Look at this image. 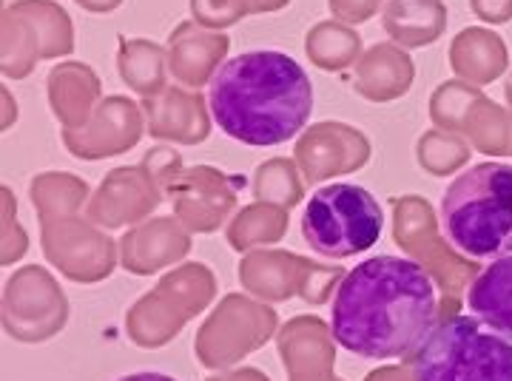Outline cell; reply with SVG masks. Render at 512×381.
<instances>
[{
	"instance_id": "3957f363",
	"label": "cell",
	"mask_w": 512,
	"mask_h": 381,
	"mask_svg": "<svg viewBox=\"0 0 512 381\" xmlns=\"http://www.w3.org/2000/svg\"><path fill=\"white\" fill-rule=\"evenodd\" d=\"M441 231L467 259L512 254V165L478 163L461 171L441 197Z\"/></svg>"
},
{
	"instance_id": "5b68a950",
	"label": "cell",
	"mask_w": 512,
	"mask_h": 381,
	"mask_svg": "<svg viewBox=\"0 0 512 381\" xmlns=\"http://www.w3.org/2000/svg\"><path fill=\"white\" fill-rule=\"evenodd\" d=\"M384 228L379 200L353 182L322 185L302 211V236L313 254L348 259L370 251Z\"/></svg>"
},
{
	"instance_id": "52a82bcc",
	"label": "cell",
	"mask_w": 512,
	"mask_h": 381,
	"mask_svg": "<svg viewBox=\"0 0 512 381\" xmlns=\"http://www.w3.org/2000/svg\"><path fill=\"white\" fill-rule=\"evenodd\" d=\"M447 12L441 0H390L384 9V32L407 46H427L441 35Z\"/></svg>"
},
{
	"instance_id": "277c9868",
	"label": "cell",
	"mask_w": 512,
	"mask_h": 381,
	"mask_svg": "<svg viewBox=\"0 0 512 381\" xmlns=\"http://www.w3.org/2000/svg\"><path fill=\"white\" fill-rule=\"evenodd\" d=\"M419 381H512V342L478 316H450L419 350Z\"/></svg>"
},
{
	"instance_id": "7a4b0ae2",
	"label": "cell",
	"mask_w": 512,
	"mask_h": 381,
	"mask_svg": "<svg viewBox=\"0 0 512 381\" xmlns=\"http://www.w3.org/2000/svg\"><path fill=\"white\" fill-rule=\"evenodd\" d=\"M208 106L214 123L242 146H282L311 120V77L285 52H242L211 77Z\"/></svg>"
},
{
	"instance_id": "9c48e42d",
	"label": "cell",
	"mask_w": 512,
	"mask_h": 381,
	"mask_svg": "<svg viewBox=\"0 0 512 381\" xmlns=\"http://www.w3.org/2000/svg\"><path fill=\"white\" fill-rule=\"evenodd\" d=\"M117 381H177L174 376H165V373H157V370H140V373H128L123 379Z\"/></svg>"
},
{
	"instance_id": "8992f818",
	"label": "cell",
	"mask_w": 512,
	"mask_h": 381,
	"mask_svg": "<svg viewBox=\"0 0 512 381\" xmlns=\"http://www.w3.org/2000/svg\"><path fill=\"white\" fill-rule=\"evenodd\" d=\"M467 308L512 342V254L493 259L467 291Z\"/></svg>"
},
{
	"instance_id": "6da1fadb",
	"label": "cell",
	"mask_w": 512,
	"mask_h": 381,
	"mask_svg": "<svg viewBox=\"0 0 512 381\" xmlns=\"http://www.w3.org/2000/svg\"><path fill=\"white\" fill-rule=\"evenodd\" d=\"M439 319L433 276L416 259L373 256L339 282L330 305L336 345L359 359L390 362L421 350Z\"/></svg>"
},
{
	"instance_id": "ba28073f",
	"label": "cell",
	"mask_w": 512,
	"mask_h": 381,
	"mask_svg": "<svg viewBox=\"0 0 512 381\" xmlns=\"http://www.w3.org/2000/svg\"><path fill=\"white\" fill-rule=\"evenodd\" d=\"M356 52H359V37L353 35L350 29H342V26H336V23H319V26L313 29V63L328 66V55H336V63H345V60L350 63Z\"/></svg>"
}]
</instances>
